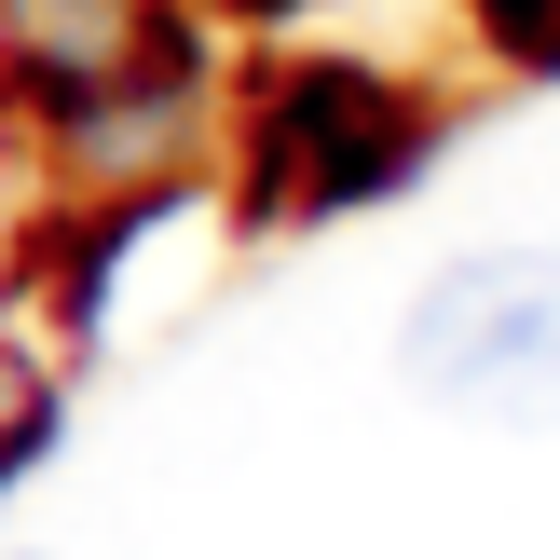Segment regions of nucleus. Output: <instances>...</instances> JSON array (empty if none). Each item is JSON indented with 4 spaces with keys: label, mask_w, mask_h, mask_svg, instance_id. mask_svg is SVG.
<instances>
[{
    "label": "nucleus",
    "mask_w": 560,
    "mask_h": 560,
    "mask_svg": "<svg viewBox=\"0 0 560 560\" xmlns=\"http://www.w3.org/2000/svg\"><path fill=\"white\" fill-rule=\"evenodd\" d=\"M479 27H492L506 69H547L560 82V0H479Z\"/></svg>",
    "instance_id": "nucleus-4"
},
{
    "label": "nucleus",
    "mask_w": 560,
    "mask_h": 560,
    "mask_svg": "<svg viewBox=\"0 0 560 560\" xmlns=\"http://www.w3.org/2000/svg\"><path fill=\"white\" fill-rule=\"evenodd\" d=\"M424 164V124H410L397 82L370 69H288L260 124V191L273 206H355V191H397Z\"/></svg>",
    "instance_id": "nucleus-2"
},
{
    "label": "nucleus",
    "mask_w": 560,
    "mask_h": 560,
    "mask_svg": "<svg viewBox=\"0 0 560 560\" xmlns=\"http://www.w3.org/2000/svg\"><path fill=\"white\" fill-rule=\"evenodd\" d=\"M42 452H55V383H27V370H14V383H0V492H14Z\"/></svg>",
    "instance_id": "nucleus-3"
},
{
    "label": "nucleus",
    "mask_w": 560,
    "mask_h": 560,
    "mask_svg": "<svg viewBox=\"0 0 560 560\" xmlns=\"http://www.w3.org/2000/svg\"><path fill=\"white\" fill-rule=\"evenodd\" d=\"M410 397L479 424H560V246H479L397 315Z\"/></svg>",
    "instance_id": "nucleus-1"
}]
</instances>
